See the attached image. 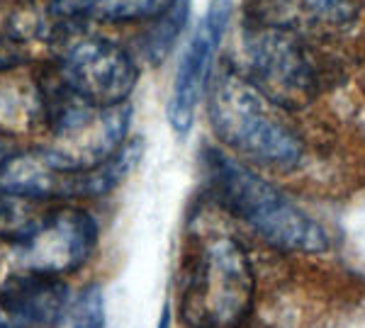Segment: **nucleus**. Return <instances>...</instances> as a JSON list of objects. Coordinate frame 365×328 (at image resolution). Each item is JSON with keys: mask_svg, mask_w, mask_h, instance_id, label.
Segmentation results:
<instances>
[{"mask_svg": "<svg viewBox=\"0 0 365 328\" xmlns=\"http://www.w3.org/2000/svg\"><path fill=\"white\" fill-rule=\"evenodd\" d=\"M205 107L215 137L241 161L270 171H292L302 161L304 144L287 110L253 88L234 63L212 73Z\"/></svg>", "mask_w": 365, "mask_h": 328, "instance_id": "nucleus-1", "label": "nucleus"}, {"mask_svg": "<svg viewBox=\"0 0 365 328\" xmlns=\"http://www.w3.org/2000/svg\"><path fill=\"white\" fill-rule=\"evenodd\" d=\"M207 180L217 202L273 248L285 253H322L329 248L327 228L239 158L210 151Z\"/></svg>", "mask_w": 365, "mask_h": 328, "instance_id": "nucleus-2", "label": "nucleus"}, {"mask_svg": "<svg viewBox=\"0 0 365 328\" xmlns=\"http://www.w3.org/2000/svg\"><path fill=\"white\" fill-rule=\"evenodd\" d=\"M256 277L237 238L205 233L182 258L180 316L190 328H239L249 319Z\"/></svg>", "mask_w": 365, "mask_h": 328, "instance_id": "nucleus-3", "label": "nucleus"}, {"mask_svg": "<svg viewBox=\"0 0 365 328\" xmlns=\"http://www.w3.org/2000/svg\"><path fill=\"white\" fill-rule=\"evenodd\" d=\"M237 68L287 112L314 102L329 78L312 37L251 17H246L241 29V66Z\"/></svg>", "mask_w": 365, "mask_h": 328, "instance_id": "nucleus-4", "label": "nucleus"}, {"mask_svg": "<svg viewBox=\"0 0 365 328\" xmlns=\"http://www.w3.org/2000/svg\"><path fill=\"white\" fill-rule=\"evenodd\" d=\"M44 117L49 127L51 156L71 171H88L110 161L127 144L132 107L129 102L100 107L71 92L54 71L42 85Z\"/></svg>", "mask_w": 365, "mask_h": 328, "instance_id": "nucleus-5", "label": "nucleus"}, {"mask_svg": "<svg viewBox=\"0 0 365 328\" xmlns=\"http://www.w3.org/2000/svg\"><path fill=\"white\" fill-rule=\"evenodd\" d=\"M51 71L71 92L100 107L125 105L139 83V66L125 46L91 32L66 29Z\"/></svg>", "mask_w": 365, "mask_h": 328, "instance_id": "nucleus-6", "label": "nucleus"}, {"mask_svg": "<svg viewBox=\"0 0 365 328\" xmlns=\"http://www.w3.org/2000/svg\"><path fill=\"white\" fill-rule=\"evenodd\" d=\"M98 243V224L86 209L54 204V209L25 243L10 245L17 273L61 275L76 273L93 255Z\"/></svg>", "mask_w": 365, "mask_h": 328, "instance_id": "nucleus-7", "label": "nucleus"}, {"mask_svg": "<svg viewBox=\"0 0 365 328\" xmlns=\"http://www.w3.org/2000/svg\"><path fill=\"white\" fill-rule=\"evenodd\" d=\"M227 20L229 0H215L207 17L200 22L195 34L190 37L185 54L178 63L168 97V122L178 137L190 132L200 102L207 95L212 73H215L212 71L215 54L222 44V37H225Z\"/></svg>", "mask_w": 365, "mask_h": 328, "instance_id": "nucleus-8", "label": "nucleus"}, {"mask_svg": "<svg viewBox=\"0 0 365 328\" xmlns=\"http://www.w3.org/2000/svg\"><path fill=\"white\" fill-rule=\"evenodd\" d=\"M68 312L61 277L15 273L0 282V328H58Z\"/></svg>", "mask_w": 365, "mask_h": 328, "instance_id": "nucleus-9", "label": "nucleus"}, {"mask_svg": "<svg viewBox=\"0 0 365 328\" xmlns=\"http://www.w3.org/2000/svg\"><path fill=\"white\" fill-rule=\"evenodd\" d=\"M246 13L307 37H336L358 20L361 0H249Z\"/></svg>", "mask_w": 365, "mask_h": 328, "instance_id": "nucleus-10", "label": "nucleus"}, {"mask_svg": "<svg viewBox=\"0 0 365 328\" xmlns=\"http://www.w3.org/2000/svg\"><path fill=\"white\" fill-rule=\"evenodd\" d=\"M175 0H51L49 13L63 22H139L156 20Z\"/></svg>", "mask_w": 365, "mask_h": 328, "instance_id": "nucleus-11", "label": "nucleus"}, {"mask_svg": "<svg viewBox=\"0 0 365 328\" xmlns=\"http://www.w3.org/2000/svg\"><path fill=\"white\" fill-rule=\"evenodd\" d=\"M56 202L0 190V243H25L39 231Z\"/></svg>", "mask_w": 365, "mask_h": 328, "instance_id": "nucleus-12", "label": "nucleus"}, {"mask_svg": "<svg viewBox=\"0 0 365 328\" xmlns=\"http://www.w3.org/2000/svg\"><path fill=\"white\" fill-rule=\"evenodd\" d=\"M187 10H190V0H175L173 5L163 13L161 17L154 20V29L151 34H146V56H151L154 61H158L161 56H166L170 51V46L178 39L182 25H185Z\"/></svg>", "mask_w": 365, "mask_h": 328, "instance_id": "nucleus-13", "label": "nucleus"}, {"mask_svg": "<svg viewBox=\"0 0 365 328\" xmlns=\"http://www.w3.org/2000/svg\"><path fill=\"white\" fill-rule=\"evenodd\" d=\"M63 324H66V328H105L103 290L98 285L86 287L68 307Z\"/></svg>", "mask_w": 365, "mask_h": 328, "instance_id": "nucleus-14", "label": "nucleus"}, {"mask_svg": "<svg viewBox=\"0 0 365 328\" xmlns=\"http://www.w3.org/2000/svg\"><path fill=\"white\" fill-rule=\"evenodd\" d=\"M156 328H170V307L166 304L161 312V319H158V326Z\"/></svg>", "mask_w": 365, "mask_h": 328, "instance_id": "nucleus-15", "label": "nucleus"}]
</instances>
